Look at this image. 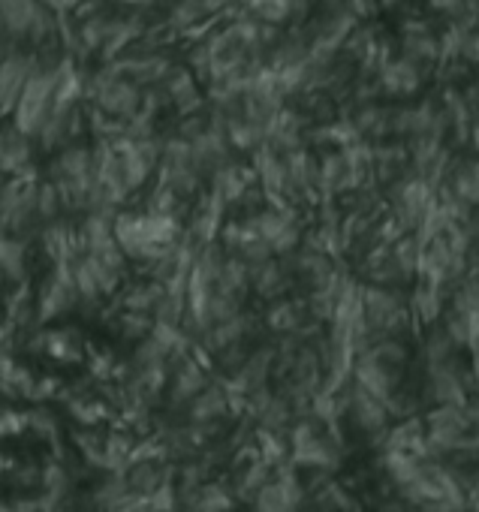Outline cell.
<instances>
[{"label": "cell", "instance_id": "c3c4849f", "mask_svg": "<svg viewBox=\"0 0 479 512\" xmlns=\"http://www.w3.org/2000/svg\"><path fill=\"white\" fill-rule=\"evenodd\" d=\"M175 497H178V491H175V485L166 479L154 494H148V503L154 506V512H172V509H175Z\"/></svg>", "mask_w": 479, "mask_h": 512}, {"label": "cell", "instance_id": "7dc6e473", "mask_svg": "<svg viewBox=\"0 0 479 512\" xmlns=\"http://www.w3.org/2000/svg\"><path fill=\"white\" fill-rule=\"evenodd\" d=\"M0 422H4V434H7V437H16V434H22V431L31 428V413L7 407V410H4V419H0Z\"/></svg>", "mask_w": 479, "mask_h": 512}, {"label": "cell", "instance_id": "f907efd6", "mask_svg": "<svg viewBox=\"0 0 479 512\" xmlns=\"http://www.w3.org/2000/svg\"><path fill=\"white\" fill-rule=\"evenodd\" d=\"M467 7H470V0H428V10H434V13L446 16V19L461 16Z\"/></svg>", "mask_w": 479, "mask_h": 512}, {"label": "cell", "instance_id": "11a10c76", "mask_svg": "<svg viewBox=\"0 0 479 512\" xmlns=\"http://www.w3.org/2000/svg\"><path fill=\"white\" fill-rule=\"evenodd\" d=\"M473 383L479 386V353H473Z\"/></svg>", "mask_w": 479, "mask_h": 512}, {"label": "cell", "instance_id": "d6a6232c", "mask_svg": "<svg viewBox=\"0 0 479 512\" xmlns=\"http://www.w3.org/2000/svg\"><path fill=\"white\" fill-rule=\"evenodd\" d=\"M410 314L419 326H437L449 308V290L434 284V281H425V278H416L410 284Z\"/></svg>", "mask_w": 479, "mask_h": 512}, {"label": "cell", "instance_id": "e575fe53", "mask_svg": "<svg viewBox=\"0 0 479 512\" xmlns=\"http://www.w3.org/2000/svg\"><path fill=\"white\" fill-rule=\"evenodd\" d=\"M314 0H245V10L275 28H293L302 25Z\"/></svg>", "mask_w": 479, "mask_h": 512}, {"label": "cell", "instance_id": "3957f363", "mask_svg": "<svg viewBox=\"0 0 479 512\" xmlns=\"http://www.w3.org/2000/svg\"><path fill=\"white\" fill-rule=\"evenodd\" d=\"M64 64H67V52H46L40 70L34 73V79L28 82V88L22 91L10 121L28 133L31 139H40V133L46 130V124L52 121L55 109H58V91H61V79H64Z\"/></svg>", "mask_w": 479, "mask_h": 512}, {"label": "cell", "instance_id": "4dcf8cb0", "mask_svg": "<svg viewBox=\"0 0 479 512\" xmlns=\"http://www.w3.org/2000/svg\"><path fill=\"white\" fill-rule=\"evenodd\" d=\"M314 320L311 314V305H308V296H284L278 302L269 305L266 311V326L275 332V335H302Z\"/></svg>", "mask_w": 479, "mask_h": 512}, {"label": "cell", "instance_id": "e0dca14e", "mask_svg": "<svg viewBox=\"0 0 479 512\" xmlns=\"http://www.w3.org/2000/svg\"><path fill=\"white\" fill-rule=\"evenodd\" d=\"M374 79L377 97L380 100H413L416 94H422L425 82H428V70H422L419 64H413L404 55H395Z\"/></svg>", "mask_w": 479, "mask_h": 512}, {"label": "cell", "instance_id": "2e32d148", "mask_svg": "<svg viewBox=\"0 0 479 512\" xmlns=\"http://www.w3.org/2000/svg\"><path fill=\"white\" fill-rule=\"evenodd\" d=\"M163 94H166V100H169V106H172V112L178 115V118H187V115H196V112H202L205 106H208V91H205V82L196 76V70L190 67V64H172V70L166 73V79L157 85Z\"/></svg>", "mask_w": 479, "mask_h": 512}, {"label": "cell", "instance_id": "44dd1931", "mask_svg": "<svg viewBox=\"0 0 479 512\" xmlns=\"http://www.w3.org/2000/svg\"><path fill=\"white\" fill-rule=\"evenodd\" d=\"M467 392H470V380L458 368L455 359H446V362H437V365H425V398H431L434 404L467 407Z\"/></svg>", "mask_w": 479, "mask_h": 512}, {"label": "cell", "instance_id": "f1b7e54d", "mask_svg": "<svg viewBox=\"0 0 479 512\" xmlns=\"http://www.w3.org/2000/svg\"><path fill=\"white\" fill-rule=\"evenodd\" d=\"M251 329H254V320H251V314L242 311V314H235V317H229L223 323L208 326L199 335V350L205 356H223V353H229L235 347H242L248 341Z\"/></svg>", "mask_w": 479, "mask_h": 512}, {"label": "cell", "instance_id": "9c48e42d", "mask_svg": "<svg viewBox=\"0 0 479 512\" xmlns=\"http://www.w3.org/2000/svg\"><path fill=\"white\" fill-rule=\"evenodd\" d=\"M245 217L251 220L254 232L272 247L275 256H290L305 241V223H302V211L296 205L263 202L260 208L248 211Z\"/></svg>", "mask_w": 479, "mask_h": 512}, {"label": "cell", "instance_id": "bcb514c9", "mask_svg": "<svg viewBox=\"0 0 479 512\" xmlns=\"http://www.w3.org/2000/svg\"><path fill=\"white\" fill-rule=\"evenodd\" d=\"M257 449H260L263 461H269V464L284 461V455H287L284 440H281V437H278V431H272V428H263V431L257 434Z\"/></svg>", "mask_w": 479, "mask_h": 512}, {"label": "cell", "instance_id": "816d5d0a", "mask_svg": "<svg viewBox=\"0 0 479 512\" xmlns=\"http://www.w3.org/2000/svg\"><path fill=\"white\" fill-rule=\"evenodd\" d=\"M106 4H115L118 10H127V13H148L157 7V0H106Z\"/></svg>", "mask_w": 479, "mask_h": 512}, {"label": "cell", "instance_id": "ab89813d", "mask_svg": "<svg viewBox=\"0 0 479 512\" xmlns=\"http://www.w3.org/2000/svg\"><path fill=\"white\" fill-rule=\"evenodd\" d=\"M37 380L25 365H19L10 353L4 356V392L10 398H31L34 401V389H37Z\"/></svg>", "mask_w": 479, "mask_h": 512}, {"label": "cell", "instance_id": "4fadbf2b", "mask_svg": "<svg viewBox=\"0 0 479 512\" xmlns=\"http://www.w3.org/2000/svg\"><path fill=\"white\" fill-rule=\"evenodd\" d=\"M425 428H428V455H446V452H458L461 440L476 428L467 407L458 404H437L428 416H425Z\"/></svg>", "mask_w": 479, "mask_h": 512}, {"label": "cell", "instance_id": "277c9868", "mask_svg": "<svg viewBox=\"0 0 479 512\" xmlns=\"http://www.w3.org/2000/svg\"><path fill=\"white\" fill-rule=\"evenodd\" d=\"M368 184H374V145L371 142L320 151V202L344 199Z\"/></svg>", "mask_w": 479, "mask_h": 512}, {"label": "cell", "instance_id": "ffe728a7", "mask_svg": "<svg viewBox=\"0 0 479 512\" xmlns=\"http://www.w3.org/2000/svg\"><path fill=\"white\" fill-rule=\"evenodd\" d=\"M440 196L473 214L479 211V154H464L452 160L440 184Z\"/></svg>", "mask_w": 479, "mask_h": 512}, {"label": "cell", "instance_id": "f6af8a7d", "mask_svg": "<svg viewBox=\"0 0 479 512\" xmlns=\"http://www.w3.org/2000/svg\"><path fill=\"white\" fill-rule=\"evenodd\" d=\"M70 413L82 422V425H97V422H103L106 416H109V407L103 404V401H97V398H70Z\"/></svg>", "mask_w": 479, "mask_h": 512}, {"label": "cell", "instance_id": "9a60e30c", "mask_svg": "<svg viewBox=\"0 0 479 512\" xmlns=\"http://www.w3.org/2000/svg\"><path fill=\"white\" fill-rule=\"evenodd\" d=\"M109 64H115V70L124 73L127 79H133L136 85H142V88H157V85L166 79V73L172 70L175 61L163 52V46H154V43L139 40L133 49H127L124 55H118V58L109 61Z\"/></svg>", "mask_w": 479, "mask_h": 512}, {"label": "cell", "instance_id": "d4e9b609", "mask_svg": "<svg viewBox=\"0 0 479 512\" xmlns=\"http://www.w3.org/2000/svg\"><path fill=\"white\" fill-rule=\"evenodd\" d=\"M40 241H43V253L49 256V263H64V266H73L79 256L85 253L82 247V235H79V223L61 217V220H52L46 226H40Z\"/></svg>", "mask_w": 479, "mask_h": 512}, {"label": "cell", "instance_id": "681fc988", "mask_svg": "<svg viewBox=\"0 0 479 512\" xmlns=\"http://www.w3.org/2000/svg\"><path fill=\"white\" fill-rule=\"evenodd\" d=\"M31 428H34L40 437H46V440H55V437H58V425H55V419H52L49 410H34V413H31Z\"/></svg>", "mask_w": 479, "mask_h": 512}, {"label": "cell", "instance_id": "1f68e13d", "mask_svg": "<svg viewBox=\"0 0 479 512\" xmlns=\"http://www.w3.org/2000/svg\"><path fill=\"white\" fill-rule=\"evenodd\" d=\"M311 127L314 121L305 115V109H293V106H284L272 127H269V145H275L278 151H296V148H305L308 145V136H311Z\"/></svg>", "mask_w": 479, "mask_h": 512}, {"label": "cell", "instance_id": "d590c367", "mask_svg": "<svg viewBox=\"0 0 479 512\" xmlns=\"http://www.w3.org/2000/svg\"><path fill=\"white\" fill-rule=\"evenodd\" d=\"M232 407H235L232 392H229L226 386H220V383H211L208 389H202V392L190 401V422H193V425H202V428L217 425Z\"/></svg>", "mask_w": 479, "mask_h": 512}, {"label": "cell", "instance_id": "6f0895ef", "mask_svg": "<svg viewBox=\"0 0 479 512\" xmlns=\"http://www.w3.org/2000/svg\"><path fill=\"white\" fill-rule=\"evenodd\" d=\"M190 512H202V509H196V506H193V509H190Z\"/></svg>", "mask_w": 479, "mask_h": 512}, {"label": "cell", "instance_id": "680465c9", "mask_svg": "<svg viewBox=\"0 0 479 512\" xmlns=\"http://www.w3.org/2000/svg\"><path fill=\"white\" fill-rule=\"evenodd\" d=\"M235 4H245V0H235Z\"/></svg>", "mask_w": 479, "mask_h": 512}, {"label": "cell", "instance_id": "8fae6325", "mask_svg": "<svg viewBox=\"0 0 479 512\" xmlns=\"http://www.w3.org/2000/svg\"><path fill=\"white\" fill-rule=\"evenodd\" d=\"M34 305H37V323H55L73 314L76 308H82V293H79L73 266L52 263V269L37 284Z\"/></svg>", "mask_w": 479, "mask_h": 512}, {"label": "cell", "instance_id": "836d02e7", "mask_svg": "<svg viewBox=\"0 0 479 512\" xmlns=\"http://www.w3.org/2000/svg\"><path fill=\"white\" fill-rule=\"evenodd\" d=\"M293 290H296V278H293L287 256H272V260H266L263 266L254 269V296L257 299L278 302Z\"/></svg>", "mask_w": 479, "mask_h": 512}, {"label": "cell", "instance_id": "5b68a950", "mask_svg": "<svg viewBox=\"0 0 479 512\" xmlns=\"http://www.w3.org/2000/svg\"><path fill=\"white\" fill-rule=\"evenodd\" d=\"M46 178L58 187L67 214H85L91 208V190H94V145L70 142L55 151Z\"/></svg>", "mask_w": 479, "mask_h": 512}, {"label": "cell", "instance_id": "8d00e7d4", "mask_svg": "<svg viewBox=\"0 0 479 512\" xmlns=\"http://www.w3.org/2000/svg\"><path fill=\"white\" fill-rule=\"evenodd\" d=\"M0 272H4V281L10 287L28 284V275H31V247H28L25 235H4V244H0Z\"/></svg>", "mask_w": 479, "mask_h": 512}, {"label": "cell", "instance_id": "d6986e66", "mask_svg": "<svg viewBox=\"0 0 479 512\" xmlns=\"http://www.w3.org/2000/svg\"><path fill=\"white\" fill-rule=\"evenodd\" d=\"M251 166L257 172V184L266 193V202H284L290 205V172H287V157L275 145H260L251 157Z\"/></svg>", "mask_w": 479, "mask_h": 512}, {"label": "cell", "instance_id": "ac0fdd59", "mask_svg": "<svg viewBox=\"0 0 479 512\" xmlns=\"http://www.w3.org/2000/svg\"><path fill=\"white\" fill-rule=\"evenodd\" d=\"M226 214H229V205L214 190L205 187L193 199V205L187 211V235H190V241L196 247H205V244L220 241V232H223V226L229 220Z\"/></svg>", "mask_w": 479, "mask_h": 512}, {"label": "cell", "instance_id": "60d3db41", "mask_svg": "<svg viewBox=\"0 0 479 512\" xmlns=\"http://www.w3.org/2000/svg\"><path fill=\"white\" fill-rule=\"evenodd\" d=\"M145 208H148V211H157V214H175V217H184V214L190 211V202H187V199H181L172 187H166V184L154 181V184H151V190H148V196H145Z\"/></svg>", "mask_w": 479, "mask_h": 512}, {"label": "cell", "instance_id": "7a4b0ae2", "mask_svg": "<svg viewBox=\"0 0 479 512\" xmlns=\"http://www.w3.org/2000/svg\"><path fill=\"white\" fill-rule=\"evenodd\" d=\"M0 25H4V46H19L40 55L64 49V16L46 0H0Z\"/></svg>", "mask_w": 479, "mask_h": 512}, {"label": "cell", "instance_id": "9f6ffc18", "mask_svg": "<svg viewBox=\"0 0 479 512\" xmlns=\"http://www.w3.org/2000/svg\"><path fill=\"white\" fill-rule=\"evenodd\" d=\"M401 4H404V0H380V7H389V10L392 7H401Z\"/></svg>", "mask_w": 479, "mask_h": 512}, {"label": "cell", "instance_id": "ba28073f", "mask_svg": "<svg viewBox=\"0 0 479 512\" xmlns=\"http://www.w3.org/2000/svg\"><path fill=\"white\" fill-rule=\"evenodd\" d=\"M362 305H365V326L371 344L380 338H404L413 326L410 302L398 293V287L365 284Z\"/></svg>", "mask_w": 479, "mask_h": 512}, {"label": "cell", "instance_id": "8992f818", "mask_svg": "<svg viewBox=\"0 0 479 512\" xmlns=\"http://www.w3.org/2000/svg\"><path fill=\"white\" fill-rule=\"evenodd\" d=\"M383 199H386V214L398 232H419V226L437 205L440 190L410 169L401 178H395L392 184H386Z\"/></svg>", "mask_w": 479, "mask_h": 512}, {"label": "cell", "instance_id": "52a82bcc", "mask_svg": "<svg viewBox=\"0 0 479 512\" xmlns=\"http://www.w3.org/2000/svg\"><path fill=\"white\" fill-rule=\"evenodd\" d=\"M88 103L109 118L130 121L145 103V88L118 73L115 64L106 61L103 67L88 73Z\"/></svg>", "mask_w": 479, "mask_h": 512}, {"label": "cell", "instance_id": "f5cc1de1", "mask_svg": "<svg viewBox=\"0 0 479 512\" xmlns=\"http://www.w3.org/2000/svg\"><path fill=\"white\" fill-rule=\"evenodd\" d=\"M467 148H470L473 154H479V118L473 121V127H470V133H467Z\"/></svg>", "mask_w": 479, "mask_h": 512}, {"label": "cell", "instance_id": "7bdbcfd3", "mask_svg": "<svg viewBox=\"0 0 479 512\" xmlns=\"http://www.w3.org/2000/svg\"><path fill=\"white\" fill-rule=\"evenodd\" d=\"M154 326H157V320L151 317V314H142V311H118V320H115V329H118V335L121 338H127V341H142V338H148L151 332H154Z\"/></svg>", "mask_w": 479, "mask_h": 512}, {"label": "cell", "instance_id": "83f0119b", "mask_svg": "<svg viewBox=\"0 0 479 512\" xmlns=\"http://www.w3.org/2000/svg\"><path fill=\"white\" fill-rule=\"evenodd\" d=\"M344 410L350 413L353 425L365 434L383 431V425L389 419V404L383 398H377L374 392H368L365 386H359L356 380L344 392Z\"/></svg>", "mask_w": 479, "mask_h": 512}, {"label": "cell", "instance_id": "b9f144b4", "mask_svg": "<svg viewBox=\"0 0 479 512\" xmlns=\"http://www.w3.org/2000/svg\"><path fill=\"white\" fill-rule=\"evenodd\" d=\"M37 217H40V226L67 217L64 199H61L58 187L52 184V178H40V190H37Z\"/></svg>", "mask_w": 479, "mask_h": 512}, {"label": "cell", "instance_id": "6da1fadb", "mask_svg": "<svg viewBox=\"0 0 479 512\" xmlns=\"http://www.w3.org/2000/svg\"><path fill=\"white\" fill-rule=\"evenodd\" d=\"M115 238L127 260L148 269L169 253H175L187 238V223L175 214H157L142 208H121L115 220Z\"/></svg>", "mask_w": 479, "mask_h": 512}, {"label": "cell", "instance_id": "484cf974", "mask_svg": "<svg viewBox=\"0 0 479 512\" xmlns=\"http://www.w3.org/2000/svg\"><path fill=\"white\" fill-rule=\"evenodd\" d=\"M401 371L404 368H395V365H386L383 359L371 356L368 350L356 356L353 362V380L359 386H365L368 392H374L377 398H383L386 404L398 395V386H401Z\"/></svg>", "mask_w": 479, "mask_h": 512}, {"label": "cell", "instance_id": "74e56055", "mask_svg": "<svg viewBox=\"0 0 479 512\" xmlns=\"http://www.w3.org/2000/svg\"><path fill=\"white\" fill-rule=\"evenodd\" d=\"M386 449L410 452V455L425 458V455H428V428H425V422H422V419H407V422L395 425V428L389 431Z\"/></svg>", "mask_w": 479, "mask_h": 512}, {"label": "cell", "instance_id": "f35d334b", "mask_svg": "<svg viewBox=\"0 0 479 512\" xmlns=\"http://www.w3.org/2000/svg\"><path fill=\"white\" fill-rule=\"evenodd\" d=\"M163 482H166V473H163L160 461H154V458L133 461V467H130V473H127V485H130V491L139 494V497L154 494Z\"/></svg>", "mask_w": 479, "mask_h": 512}, {"label": "cell", "instance_id": "30bf717a", "mask_svg": "<svg viewBox=\"0 0 479 512\" xmlns=\"http://www.w3.org/2000/svg\"><path fill=\"white\" fill-rule=\"evenodd\" d=\"M37 190H40V175L4 178V196H0V226H4V235L28 238L31 229H40Z\"/></svg>", "mask_w": 479, "mask_h": 512}, {"label": "cell", "instance_id": "cb8c5ba5", "mask_svg": "<svg viewBox=\"0 0 479 512\" xmlns=\"http://www.w3.org/2000/svg\"><path fill=\"white\" fill-rule=\"evenodd\" d=\"M290 446H293V458L305 467H335V461H338V452L329 443V437L320 431L317 419L299 422L293 428Z\"/></svg>", "mask_w": 479, "mask_h": 512}, {"label": "cell", "instance_id": "f546056e", "mask_svg": "<svg viewBox=\"0 0 479 512\" xmlns=\"http://www.w3.org/2000/svg\"><path fill=\"white\" fill-rule=\"evenodd\" d=\"M208 371H205V353H187L184 359H178L172 365V377H169V392L175 404H187L193 401L202 389H208Z\"/></svg>", "mask_w": 479, "mask_h": 512}, {"label": "cell", "instance_id": "603a6c76", "mask_svg": "<svg viewBox=\"0 0 479 512\" xmlns=\"http://www.w3.org/2000/svg\"><path fill=\"white\" fill-rule=\"evenodd\" d=\"M0 169L4 178L37 175V139L22 133L13 121L0 133Z\"/></svg>", "mask_w": 479, "mask_h": 512}, {"label": "cell", "instance_id": "ee69618b", "mask_svg": "<svg viewBox=\"0 0 479 512\" xmlns=\"http://www.w3.org/2000/svg\"><path fill=\"white\" fill-rule=\"evenodd\" d=\"M193 506L202 512H229L232 509V497L223 485H202L193 491Z\"/></svg>", "mask_w": 479, "mask_h": 512}, {"label": "cell", "instance_id": "5bb4252c", "mask_svg": "<svg viewBox=\"0 0 479 512\" xmlns=\"http://www.w3.org/2000/svg\"><path fill=\"white\" fill-rule=\"evenodd\" d=\"M43 55L31 52V49H19V46H4V64H0V109L10 118L22 91L28 88V82L34 79V73L40 70Z\"/></svg>", "mask_w": 479, "mask_h": 512}, {"label": "cell", "instance_id": "4316f807", "mask_svg": "<svg viewBox=\"0 0 479 512\" xmlns=\"http://www.w3.org/2000/svg\"><path fill=\"white\" fill-rule=\"evenodd\" d=\"M28 347L37 356H46L61 365H76L85 359V341L76 329H40L31 335Z\"/></svg>", "mask_w": 479, "mask_h": 512}, {"label": "cell", "instance_id": "db71d44e", "mask_svg": "<svg viewBox=\"0 0 479 512\" xmlns=\"http://www.w3.org/2000/svg\"><path fill=\"white\" fill-rule=\"evenodd\" d=\"M470 235H473V244H476V250H479V217L470 220Z\"/></svg>", "mask_w": 479, "mask_h": 512}, {"label": "cell", "instance_id": "7402d4cb", "mask_svg": "<svg viewBox=\"0 0 479 512\" xmlns=\"http://www.w3.org/2000/svg\"><path fill=\"white\" fill-rule=\"evenodd\" d=\"M290 260V269H293V278H296V287L299 290H314L320 284H326L335 272H338V263H335V256L326 253L323 247L317 244H302L296 253L287 256Z\"/></svg>", "mask_w": 479, "mask_h": 512}, {"label": "cell", "instance_id": "7c38bea8", "mask_svg": "<svg viewBox=\"0 0 479 512\" xmlns=\"http://www.w3.org/2000/svg\"><path fill=\"white\" fill-rule=\"evenodd\" d=\"M398 55L410 58L413 64H419L428 73L437 70L440 58H443L440 31H434L431 22L422 16H401V22H398Z\"/></svg>", "mask_w": 479, "mask_h": 512}]
</instances>
